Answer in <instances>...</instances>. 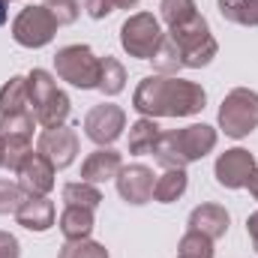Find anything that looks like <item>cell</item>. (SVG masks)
<instances>
[{
  "label": "cell",
  "mask_w": 258,
  "mask_h": 258,
  "mask_svg": "<svg viewBox=\"0 0 258 258\" xmlns=\"http://www.w3.org/2000/svg\"><path fill=\"white\" fill-rule=\"evenodd\" d=\"M114 180H117V192H120V198L126 204H135L138 207V204H147L153 198L156 180H153V171L147 165H138V162L135 165H123Z\"/></svg>",
  "instance_id": "cell-14"
},
{
  "label": "cell",
  "mask_w": 258,
  "mask_h": 258,
  "mask_svg": "<svg viewBox=\"0 0 258 258\" xmlns=\"http://www.w3.org/2000/svg\"><path fill=\"white\" fill-rule=\"evenodd\" d=\"M0 168H6V135L0 132Z\"/></svg>",
  "instance_id": "cell-35"
},
{
  "label": "cell",
  "mask_w": 258,
  "mask_h": 258,
  "mask_svg": "<svg viewBox=\"0 0 258 258\" xmlns=\"http://www.w3.org/2000/svg\"><path fill=\"white\" fill-rule=\"evenodd\" d=\"M63 204H78V207L96 210V207L102 204V192H99V186H93V183L75 180V183H66L63 186Z\"/></svg>",
  "instance_id": "cell-24"
},
{
  "label": "cell",
  "mask_w": 258,
  "mask_h": 258,
  "mask_svg": "<svg viewBox=\"0 0 258 258\" xmlns=\"http://www.w3.org/2000/svg\"><path fill=\"white\" fill-rule=\"evenodd\" d=\"M33 126H36V117H33V105H30V93H27V78L12 75L0 87V132L30 138Z\"/></svg>",
  "instance_id": "cell-5"
},
{
  "label": "cell",
  "mask_w": 258,
  "mask_h": 258,
  "mask_svg": "<svg viewBox=\"0 0 258 258\" xmlns=\"http://www.w3.org/2000/svg\"><path fill=\"white\" fill-rule=\"evenodd\" d=\"M177 258H213V240L201 231H186L180 237V246H177Z\"/></svg>",
  "instance_id": "cell-25"
},
{
  "label": "cell",
  "mask_w": 258,
  "mask_h": 258,
  "mask_svg": "<svg viewBox=\"0 0 258 258\" xmlns=\"http://www.w3.org/2000/svg\"><path fill=\"white\" fill-rule=\"evenodd\" d=\"M219 126L231 138H246L258 129V93L249 87H234L219 105Z\"/></svg>",
  "instance_id": "cell-6"
},
{
  "label": "cell",
  "mask_w": 258,
  "mask_h": 258,
  "mask_svg": "<svg viewBox=\"0 0 258 258\" xmlns=\"http://www.w3.org/2000/svg\"><path fill=\"white\" fill-rule=\"evenodd\" d=\"M189 186V177H186V168H165V174L156 177V186H153V198L159 204H171L177 201L180 195L186 192Z\"/></svg>",
  "instance_id": "cell-20"
},
{
  "label": "cell",
  "mask_w": 258,
  "mask_h": 258,
  "mask_svg": "<svg viewBox=\"0 0 258 258\" xmlns=\"http://www.w3.org/2000/svg\"><path fill=\"white\" fill-rule=\"evenodd\" d=\"M123 129H126V111L114 102H99L84 117V135L99 147L114 144Z\"/></svg>",
  "instance_id": "cell-10"
},
{
  "label": "cell",
  "mask_w": 258,
  "mask_h": 258,
  "mask_svg": "<svg viewBox=\"0 0 258 258\" xmlns=\"http://www.w3.org/2000/svg\"><path fill=\"white\" fill-rule=\"evenodd\" d=\"M57 225H60V234H63L66 240H84V237H90L96 219H93V210L90 207L66 204L60 219H57Z\"/></svg>",
  "instance_id": "cell-18"
},
{
  "label": "cell",
  "mask_w": 258,
  "mask_h": 258,
  "mask_svg": "<svg viewBox=\"0 0 258 258\" xmlns=\"http://www.w3.org/2000/svg\"><path fill=\"white\" fill-rule=\"evenodd\" d=\"M6 6H9V3H6V0H0V27H3V24H6V18H9V9H6Z\"/></svg>",
  "instance_id": "cell-36"
},
{
  "label": "cell",
  "mask_w": 258,
  "mask_h": 258,
  "mask_svg": "<svg viewBox=\"0 0 258 258\" xmlns=\"http://www.w3.org/2000/svg\"><path fill=\"white\" fill-rule=\"evenodd\" d=\"M24 189L18 186V183H12V180H3L0 177V216H15V210L24 204Z\"/></svg>",
  "instance_id": "cell-29"
},
{
  "label": "cell",
  "mask_w": 258,
  "mask_h": 258,
  "mask_svg": "<svg viewBox=\"0 0 258 258\" xmlns=\"http://www.w3.org/2000/svg\"><path fill=\"white\" fill-rule=\"evenodd\" d=\"M123 168V156L111 147H96L84 162H81V180L84 183H105V180H114Z\"/></svg>",
  "instance_id": "cell-15"
},
{
  "label": "cell",
  "mask_w": 258,
  "mask_h": 258,
  "mask_svg": "<svg viewBox=\"0 0 258 258\" xmlns=\"http://www.w3.org/2000/svg\"><path fill=\"white\" fill-rule=\"evenodd\" d=\"M57 258H108V249L102 243L90 240V237H84V240H66L63 246H60V252H57Z\"/></svg>",
  "instance_id": "cell-27"
},
{
  "label": "cell",
  "mask_w": 258,
  "mask_h": 258,
  "mask_svg": "<svg viewBox=\"0 0 258 258\" xmlns=\"http://www.w3.org/2000/svg\"><path fill=\"white\" fill-rule=\"evenodd\" d=\"M54 69L78 90H93L99 84V57L90 51V45H63L54 54Z\"/></svg>",
  "instance_id": "cell-8"
},
{
  "label": "cell",
  "mask_w": 258,
  "mask_h": 258,
  "mask_svg": "<svg viewBox=\"0 0 258 258\" xmlns=\"http://www.w3.org/2000/svg\"><path fill=\"white\" fill-rule=\"evenodd\" d=\"M132 6H138V0H117V9H132Z\"/></svg>",
  "instance_id": "cell-37"
},
{
  "label": "cell",
  "mask_w": 258,
  "mask_h": 258,
  "mask_svg": "<svg viewBox=\"0 0 258 258\" xmlns=\"http://www.w3.org/2000/svg\"><path fill=\"white\" fill-rule=\"evenodd\" d=\"M54 201H48V195H27L24 204L15 210V222L27 231H48L54 225Z\"/></svg>",
  "instance_id": "cell-16"
},
{
  "label": "cell",
  "mask_w": 258,
  "mask_h": 258,
  "mask_svg": "<svg viewBox=\"0 0 258 258\" xmlns=\"http://www.w3.org/2000/svg\"><path fill=\"white\" fill-rule=\"evenodd\" d=\"M219 15L240 27H258V0H216Z\"/></svg>",
  "instance_id": "cell-22"
},
{
  "label": "cell",
  "mask_w": 258,
  "mask_h": 258,
  "mask_svg": "<svg viewBox=\"0 0 258 258\" xmlns=\"http://www.w3.org/2000/svg\"><path fill=\"white\" fill-rule=\"evenodd\" d=\"M162 36L165 33L153 12H135L120 24V45L129 57H138V60H150L156 54Z\"/></svg>",
  "instance_id": "cell-7"
},
{
  "label": "cell",
  "mask_w": 258,
  "mask_h": 258,
  "mask_svg": "<svg viewBox=\"0 0 258 258\" xmlns=\"http://www.w3.org/2000/svg\"><path fill=\"white\" fill-rule=\"evenodd\" d=\"M6 3H12V0H6Z\"/></svg>",
  "instance_id": "cell-38"
},
{
  "label": "cell",
  "mask_w": 258,
  "mask_h": 258,
  "mask_svg": "<svg viewBox=\"0 0 258 258\" xmlns=\"http://www.w3.org/2000/svg\"><path fill=\"white\" fill-rule=\"evenodd\" d=\"M213 147H216V129L207 123H192V126L162 132L153 156L162 168H186L204 159Z\"/></svg>",
  "instance_id": "cell-2"
},
{
  "label": "cell",
  "mask_w": 258,
  "mask_h": 258,
  "mask_svg": "<svg viewBox=\"0 0 258 258\" xmlns=\"http://www.w3.org/2000/svg\"><path fill=\"white\" fill-rule=\"evenodd\" d=\"M123 87H126V69H123V63L117 57H111V54L99 57V84H96V90H102L105 96H117Z\"/></svg>",
  "instance_id": "cell-21"
},
{
  "label": "cell",
  "mask_w": 258,
  "mask_h": 258,
  "mask_svg": "<svg viewBox=\"0 0 258 258\" xmlns=\"http://www.w3.org/2000/svg\"><path fill=\"white\" fill-rule=\"evenodd\" d=\"M0 258H21V246L9 231H0Z\"/></svg>",
  "instance_id": "cell-32"
},
{
  "label": "cell",
  "mask_w": 258,
  "mask_h": 258,
  "mask_svg": "<svg viewBox=\"0 0 258 258\" xmlns=\"http://www.w3.org/2000/svg\"><path fill=\"white\" fill-rule=\"evenodd\" d=\"M246 186H249V192H252V198L258 201V168L252 171V177H249V183H246Z\"/></svg>",
  "instance_id": "cell-34"
},
{
  "label": "cell",
  "mask_w": 258,
  "mask_h": 258,
  "mask_svg": "<svg viewBox=\"0 0 258 258\" xmlns=\"http://www.w3.org/2000/svg\"><path fill=\"white\" fill-rule=\"evenodd\" d=\"M255 156L243 147H231L225 153H219L216 165H213V174H216V183L225 186V189H243L255 171Z\"/></svg>",
  "instance_id": "cell-12"
},
{
  "label": "cell",
  "mask_w": 258,
  "mask_h": 258,
  "mask_svg": "<svg viewBox=\"0 0 258 258\" xmlns=\"http://www.w3.org/2000/svg\"><path fill=\"white\" fill-rule=\"evenodd\" d=\"M150 60H153L156 75H177V72L183 69V57H180L177 45L168 39V33L162 36V42H159V48H156V54H153Z\"/></svg>",
  "instance_id": "cell-23"
},
{
  "label": "cell",
  "mask_w": 258,
  "mask_h": 258,
  "mask_svg": "<svg viewBox=\"0 0 258 258\" xmlns=\"http://www.w3.org/2000/svg\"><path fill=\"white\" fill-rule=\"evenodd\" d=\"M246 231H249V240H252V246H255V252H258V210L255 213H249V219H246Z\"/></svg>",
  "instance_id": "cell-33"
},
{
  "label": "cell",
  "mask_w": 258,
  "mask_h": 258,
  "mask_svg": "<svg viewBox=\"0 0 258 258\" xmlns=\"http://www.w3.org/2000/svg\"><path fill=\"white\" fill-rule=\"evenodd\" d=\"M27 93L33 105V117L39 126H60L69 117V96L57 87L54 75L45 69H33L27 75Z\"/></svg>",
  "instance_id": "cell-3"
},
{
  "label": "cell",
  "mask_w": 258,
  "mask_h": 258,
  "mask_svg": "<svg viewBox=\"0 0 258 258\" xmlns=\"http://www.w3.org/2000/svg\"><path fill=\"white\" fill-rule=\"evenodd\" d=\"M15 174H18V186L24 189V195H48L54 189V174H57V168H54L39 150H33V153L21 162V168H18Z\"/></svg>",
  "instance_id": "cell-13"
},
{
  "label": "cell",
  "mask_w": 258,
  "mask_h": 258,
  "mask_svg": "<svg viewBox=\"0 0 258 258\" xmlns=\"http://www.w3.org/2000/svg\"><path fill=\"white\" fill-rule=\"evenodd\" d=\"M168 39L177 45V51L183 57V69H201L219 51V45H216V39H213V33H210L201 12L189 21L177 24V27H168Z\"/></svg>",
  "instance_id": "cell-4"
},
{
  "label": "cell",
  "mask_w": 258,
  "mask_h": 258,
  "mask_svg": "<svg viewBox=\"0 0 258 258\" xmlns=\"http://www.w3.org/2000/svg\"><path fill=\"white\" fill-rule=\"evenodd\" d=\"M207 93L201 84L177 75H147L132 93V108L141 117H192L204 111Z\"/></svg>",
  "instance_id": "cell-1"
},
{
  "label": "cell",
  "mask_w": 258,
  "mask_h": 258,
  "mask_svg": "<svg viewBox=\"0 0 258 258\" xmlns=\"http://www.w3.org/2000/svg\"><path fill=\"white\" fill-rule=\"evenodd\" d=\"M36 150L54 165V168H69L78 156V132L72 126H48L42 129L39 141H36Z\"/></svg>",
  "instance_id": "cell-11"
},
{
  "label": "cell",
  "mask_w": 258,
  "mask_h": 258,
  "mask_svg": "<svg viewBox=\"0 0 258 258\" xmlns=\"http://www.w3.org/2000/svg\"><path fill=\"white\" fill-rule=\"evenodd\" d=\"M159 15H162V21L168 27H177V24H183V21L198 15V6H195V0H162Z\"/></svg>",
  "instance_id": "cell-26"
},
{
  "label": "cell",
  "mask_w": 258,
  "mask_h": 258,
  "mask_svg": "<svg viewBox=\"0 0 258 258\" xmlns=\"http://www.w3.org/2000/svg\"><path fill=\"white\" fill-rule=\"evenodd\" d=\"M42 6L54 15L57 24H72V21L81 15V3H78V0H45Z\"/></svg>",
  "instance_id": "cell-30"
},
{
  "label": "cell",
  "mask_w": 258,
  "mask_h": 258,
  "mask_svg": "<svg viewBox=\"0 0 258 258\" xmlns=\"http://www.w3.org/2000/svg\"><path fill=\"white\" fill-rule=\"evenodd\" d=\"M159 126H156V120L153 117H138L132 126H129V153H135V156H147V153H153L156 150V144H159Z\"/></svg>",
  "instance_id": "cell-19"
},
{
  "label": "cell",
  "mask_w": 258,
  "mask_h": 258,
  "mask_svg": "<svg viewBox=\"0 0 258 258\" xmlns=\"http://www.w3.org/2000/svg\"><path fill=\"white\" fill-rule=\"evenodd\" d=\"M30 153H33V144L27 135H6V168L9 171H18Z\"/></svg>",
  "instance_id": "cell-28"
},
{
  "label": "cell",
  "mask_w": 258,
  "mask_h": 258,
  "mask_svg": "<svg viewBox=\"0 0 258 258\" xmlns=\"http://www.w3.org/2000/svg\"><path fill=\"white\" fill-rule=\"evenodd\" d=\"M228 222H231L228 210H225L222 204H210V201H207V204H198L192 213H189V228H192V231H201V234H207L210 240L225 237Z\"/></svg>",
  "instance_id": "cell-17"
},
{
  "label": "cell",
  "mask_w": 258,
  "mask_h": 258,
  "mask_svg": "<svg viewBox=\"0 0 258 258\" xmlns=\"http://www.w3.org/2000/svg\"><path fill=\"white\" fill-rule=\"evenodd\" d=\"M57 27L60 24L45 6H24L12 21V39L24 48H42L54 39Z\"/></svg>",
  "instance_id": "cell-9"
},
{
  "label": "cell",
  "mask_w": 258,
  "mask_h": 258,
  "mask_svg": "<svg viewBox=\"0 0 258 258\" xmlns=\"http://www.w3.org/2000/svg\"><path fill=\"white\" fill-rule=\"evenodd\" d=\"M84 9H87V15H90V18L102 21V18H108V15L117 9V0H87V3H84Z\"/></svg>",
  "instance_id": "cell-31"
}]
</instances>
